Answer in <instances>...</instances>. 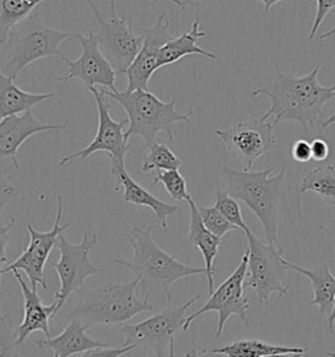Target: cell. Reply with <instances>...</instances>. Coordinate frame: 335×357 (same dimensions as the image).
Returning a JSON list of instances; mask_svg holds the SVG:
<instances>
[{
  "label": "cell",
  "instance_id": "43",
  "mask_svg": "<svg viewBox=\"0 0 335 357\" xmlns=\"http://www.w3.org/2000/svg\"><path fill=\"white\" fill-rule=\"evenodd\" d=\"M185 6H197V4H200V3H203V1H207V0H181Z\"/></svg>",
  "mask_w": 335,
  "mask_h": 357
},
{
  "label": "cell",
  "instance_id": "24",
  "mask_svg": "<svg viewBox=\"0 0 335 357\" xmlns=\"http://www.w3.org/2000/svg\"><path fill=\"white\" fill-rule=\"evenodd\" d=\"M57 96L52 93H29L15 84V79L0 71V119L21 114Z\"/></svg>",
  "mask_w": 335,
  "mask_h": 357
},
{
  "label": "cell",
  "instance_id": "33",
  "mask_svg": "<svg viewBox=\"0 0 335 357\" xmlns=\"http://www.w3.org/2000/svg\"><path fill=\"white\" fill-rule=\"evenodd\" d=\"M16 224V219L10 218V221L4 225L3 222H0V317L4 314L1 312V276H3V264L8 262V258L6 255V249L7 245L10 242V231L13 228V225Z\"/></svg>",
  "mask_w": 335,
  "mask_h": 357
},
{
  "label": "cell",
  "instance_id": "25",
  "mask_svg": "<svg viewBox=\"0 0 335 357\" xmlns=\"http://www.w3.org/2000/svg\"><path fill=\"white\" fill-rule=\"evenodd\" d=\"M290 270L306 276L313 288L314 298L311 305L318 306L320 314L327 315L332 313L335 297V276L332 273L327 262H321L314 268H304L293 263L285 261Z\"/></svg>",
  "mask_w": 335,
  "mask_h": 357
},
{
  "label": "cell",
  "instance_id": "41",
  "mask_svg": "<svg viewBox=\"0 0 335 357\" xmlns=\"http://www.w3.org/2000/svg\"><path fill=\"white\" fill-rule=\"evenodd\" d=\"M335 123V112L333 116H330L327 121H325L324 123H322V126L320 127V132H322L324 130H326L327 127L332 126V125H334Z\"/></svg>",
  "mask_w": 335,
  "mask_h": 357
},
{
  "label": "cell",
  "instance_id": "37",
  "mask_svg": "<svg viewBox=\"0 0 335 357\" xmlns=\"http://www.w3.org/2000/svg\"><path fill=\"white\" fill-rule=\"evenodd\" d=\"M291 156L300 164H306L312 160V146L308 140H296L291 147Z\"/></svg>",
  "mask_w": 335,
  "mask_h": 357
},
{
  "label": "cell",
  "instance_id": "38",
  "mask_svg": "<svg viewBox=\"0 0 335 357\" xmlns=\"http://www.w3.org/2000/svg\"><path fill=\"white\" fill-rule=\"evenodd\" d=\"M311 146H312V160L314 161H325L330 153V147L322 137L313 139L311 142Z\"/></svg>",
  "mask_w": 335,
  "mask_h": 357
},
{
  "label": "cell",
  "instance_id": "20",
  "mask_svg": "<svg viewBox=\"0 0 335 357\" xmlns=\"http://www.w3.org/2000/svg\"><path fill=\"white\" fill-rule=\"evenodd\" d=\"M190 207V224H188V240L193 246L199 249L204 259V268H206V278L209 282V294L214 292V276L216 273L215 268V258L218 257L219 248L223 245L221 237H218L212 231H209L200 218L198 206L193 198L188 200Z\"/></svg>",
  "mask_w": 335,
  "mask_h": 357
},
{
  "label": "cell",
  "instance_id": "32",
  "mask_svg": "<svg viewBox=\"0 0 335 357\" xmlns=\"http://www.w3.org/2000/svg\"><path fill=\"white\" fill-rule=\"evenodd\" d=\"M198 210L204 227L218 237L223 238L230 231H239V228L227 220L216 207H198Z\"/></svg>",
  "mask_w": 335,
  "mask_h": 357
},
{
  "label": "cell",
  "instance_id": "39",
  "mask_svg": "<svg viewBox=\"0 0 335 357\" xmlns=\"http://www.w3.org/2000/svg\"><path fill=\"white\" fill-rule=\"evenodd\" d=\"M334 325H335V297L334 304H333V309L332 313L327 315V326H329V333L333 335L334 334Z\"/></svg>",
  "mask_w": 335,
  "mask_h": 357
},
{
  "label": "cell",
  "instance_id": "15",
  "mask_svg": "<svg viewBox=\"0 0 335 357\" xmlns=\"http://www.w3.org/2000/svg\"><path fill=\"white\" fill-rule=\"evenodd\" d=\"M73 38L80 43L83 53L76 61H70L66 56H61L63 62L68 66V71L63 76L57 77V80L68 82L73 79H79L83 82L88 91L96 88V85L109 88V91H117V73L101 52L97 34L91 31L88 37H84L82 33H73Z\"/></svg>",
  "mask_w": 335,
  "mask_h": 357
},
{
  "label": "cell",
  "instance_id": "18",
  "mask_svg": "<svg viewBox=\"0 0 335 357\" xmlns=\"http://www.w3.org/2000/svg\"><path fill=\"white\" fill-rule=\"evenodd\" d=\"M13 278L19 283L24 297V319L20 325L17 326V342L22 344L29 336L41 331L46 337H50V328L49 322L52 318L57 317V303L54 301L52 305L42 304L41 298L37 291L31 289L22 279L19 270H13Z\"/></svg>",
  "mask_w": 335,
  "mask_h": 357
},
{
  "label": "cell",
  "instance_id": "2",
  "mask_svg": "<svg viewBox=\"0 0 335 357\" xmlns=\"http://www.w3.org/2000/svg\"><path fill=\"white\" fill-rule=\"evenodd\" d=\"M321 64H317L313 70L305 76L285 74L276 67V77L272 83L255 89L251 96H266L271 104L263 121H269L274 116L272 125L276 126L283 121H293L303 127L308 135L322 114L325 106L335 101V85L324 86L318 82Z\"/></svg>",
  "mask_w": 335,
  "mask_h": 357
},
{
  "label": "cell",
  "instance_id": "40",
  "mask_svg": "<svg viewBox=\"0 0 335 357\" xmlns=\"http://www.w3.org/2000/svg\"><path fill=\"white\" fill-rule=\"evenodd\" d=\"M261 1L262 4H263V8H265V12L267 13V12L270 11L271 10L272 7L275 6V4H278V3H281V1H283V0H260ZM306 3H312V0H305Z\"/></svg>",
  "mask_w": 335,
  "mask_h": 357
},
{
  "label": "cell",
  "instance_id": "14",
  "mask_svg": "<svg viewBox=\"0 0 335 357\" xmlns=\"http://www.w3.org/2000/svg\"><path fill=\"white\" fill-rule=\"evenodd\" d=\"M62 216V198L58 197L57 218L52 229L47 231H36L31 224H28L27 229L31 236L29 245L15 262L10 263L8 267L3 270V275L6 273H12L13 270H19L28 276L31 289L37 291V285H41L43 289H49V285L46 283V278H45V266L50 257V252L57 245L59 233H62L70 227V224L61 225Z\"/></svg>",
  "mask_w": 335,
  "mask_h": 357
},
{
  "label": "cell",
  "instance_id": "31",
  "mask_svg": "<svg viewBox=\"0 0 335 357\" xmlns=\"http://www.w3.org/2000/svg\"><path fill=\"white\" fill-rule=\"evenodd\" d=\"M17 327L13 325L10 314L0 317V357L17 356Z\"/></svg>",
  "mask_w": 335,
  "mask_h": 357
},
{
  "label": "cell",
  "instance_id": "23",
  "mask_svg": "<svg viewBox=\"0 0 335 357\" xmlns=\"http://www.w3.org/2000/svg\"><path fill=\"white\" fill-rule=\"evenodd\" d=\"M199 25H200V19L197 17L193 22L191 29L188 32L181 34L179 37L170 38L161 47L158 54V68L169 64L177 63L178 61H181L188 55H202L211 61H216L215 54L202 49L198 45L199 40L207 36V33L199 29Z\"/></svg>",
  "mask_w": 335,
  "mask_h": 357
},
{
  "label": "cell",
  "instance_id": "12",
  "mask_svg": "<svg viewBox=\"0 0 335 357\" xmlns=\"http://www.w3.org/2000/svg\"><path fill=\"white\" fill-rule=\"evenodd\" d=\"M94 97L97 112H98V128L94 137V142L89 143L87 147L75 152L70 156H66L61 160L59 167L66 165L67 162L80 158H91L96 152H105L109 155L110 162H115L119 165H125L126 153L130 151L131 144L126 142L125 128L128 125V119H124L121 122H115L110 116V109L113 107L112 98L106 95L104 89L92 88L89 91Z\"/></svg>",
  "mask_w": 335,
  "mask_h": 357
},
{
  "label": "cell",
  "instance_id": "3",
  "mask_svg": "<svg viewBox=\"0 0 335 357\" xmlns=\"http://www.w3.org/2000/svg\"><path fill=\"white\" fill-rule=\"evenodd\" d=\"M152 231V227L128 229L127 242L133 249V258L130 261L115 258L114 263L134 273L144 301H149L154 294H164L170 305L172 284L188 276L206 275V268L184 264L164 252L154 240Z\"/></svg>",
  "mask_w": 335,
  "mask_h": 357
},
{
  "label": "cell",
  "instance_id": "30",
  "mask_svg": "<svg viewBox=\"0 0 335 357\" xmlns=\"http://www.w3.org/2000/svg\"><path fill=\"white\" fill-rule=\"evenodd\" d=\"M214 207H216L224 215V218L227 220L230 221L233 225H236L241 231H244L245 234L251 231L249 227L244 221L239 202L236 198L230 195L227 190H218L216 191Z\"/></svg>",
  "mask_w": 335,
  "mask_h": 357
},
{
  "label": "cell",
  "instance_id": "19",
  "mask_svg": "<svg viewBox=\"0 0 335 357\" xmlns=\"http://www.w3.org/2000/svg\"><path fill=\"white\" fill-rule=\"evenodd\" d=\"M110 169L112 174L117 181L115 185V191H118L119 188L124 189V200L127 204H135V206H143L148 207L149 210L155 213L157 220L160 222L163 229L168 228V218L170 215H174L179 211V206H173L168 204L165 202L156 198L152 195L148 190L142 188L137 182L130 177L127 173L125 165H119L115 162H110Z\"/></svg>",
  "mask_w": 335,
  "mask_h": 357
},
{
  "label": "cell",
  "instance_id": "6",
  "mask_svg": "<svg viewBox=\"0 0 335 357\" xmlns=\"http://www.w3.org/2000/svg\"><path fill=\"white\" fill-rule=\"evenodd\" d=\"M117 104L125 109L128 125L125 131L126 142L131 137H140L146 147H151L158 132H165L168 140H173V126L178 122H188L193 109L182 114L176 109V100L164 102L146 89L135 91H104Z\"/></svg>",
  "mask_w": 335,
  "mask_h": 357
},
{
  "label": "cell",
  "instance_id": "11",
  "mask_svg": "<svg viewBox=\"0 0 335 357\" xmlns=\"http://www.w3.org/2000/svg\"><path fill=\"white\" fill-rule=\"evenodd\" d=\"M248 259H249V250L246 249L241 258L239 267L232 273L228 279H225L216 289H214V292L209 294V301L206 304L203 305L194 314L188 315L185 321V325L182 327V331H188V327L198 317L209 312H216L219 315L215 340H218L221 336L224 327L232 315H239L245 322V325L249 324L248 310L251 309V304H249L248 296L245 294Z\"/></svg>",
  "mask_w": 335,
  "mask_h": 357
},
{
  "label": "cell",
  "instance_id": "8",
  "mask_svg": "<svg viewBox=\"0 0 335 357\" xmlns=\"http://www.w3.org/2000/svg\"><path fill=\"white\" fill-rule=\"evenodd\" d=\"M200 294L190 298L179 306L168 305L167 309L154 314L139 324L126 322L121 326V333L125 336L122 346H134L152 352L155 356H174V340L186 321L188 307L195 304Z\"/></svg>",
  "mask_w": 335,
  "mask_h": 357
},
{
  "label": "cell",
  "instance_id": "21",
  "mask_svg": "<svg viewBox=\"0 0 335 357\" xmlns=\"http://www.w3.org/2000/svg\"><path fill=\"white\" fill-rule=\"evenodd\" d=\"M89 327L84 325L76 318H70V324L66 326L62 334L55 337H46L43 340H36L40 348H50L54 357H67L73 355H83L87 351L96 347L106 346V343L94 340L87 335Z\"/></svg>",
  "mask_w": 335,
  "mask_h": 357
},
{
  "label": "cell",
  "instance_id": "13",
  "mask_svg": "<svg viewBox=\"0 0 335 357\" xmlns=\"http://www.w3.org/2000/svg\"><path fill=\"white\" fill-rule=\"evenodd\" d=\"M216 135L245 170H251L257 160L276 148L274 125L262 118L241 122L227 130H216Z\"/></svg>",
  "mask_w": 335,
  "mask_h": 357
},
{
  "label": "cell",
  "instance_id": "7",
  "mask_svg": "<svg viewBox=\"0 0 335 357\" xmlns=\"http://www.w3.org/2000/svg\"><path fill=\"white\" fill-rule=\"evenodd\" d=\"M248 238V273L245 288L253 289L262 305L270 306V298L278 294L276 304L290 291L288 270L283 258L284 248H276L275 242H262L254 233H246Z\"/></svg>",
  "mask_w": 335,
  "mask_h": 357
},
{
  "label": "cell",
  "instance_id": "36",
  "mask_svg": "<svg viewBox=\"0 0 335 357\" xmlns=\"http://www.w3.org/2000/svg\"><path fill=\"white\" fill-rule=\"evenodd\" d=\"M134 349H136L134 346H119L110 348L106 344V346L96 347L94 349L87 351L82 355V357H118L126 355Z\"/></svg>",
  "mask_w": 335,
  "mask_h": 357
},
{
  "label": "cell",
  "instance_id": "1",
  "mask_svg": "<svg viewBox=\"0 0 335 357\" xmlns=\"http://www.w3.org/2000/svg\"><path fill=\"white\" fill-rule=\"evenodd\" d=\"M275 168L251 172L221 165L220 172L227 181L228 194L244 202L254 212L265 229L266 241L276 243L282 224L297 225L303 220V194L290 185L287 165H283L281 172L271 177Z\"/></svg>",
  "mask_w": 335,
  "mask_h": 357
},
{
  "label": "cell",
  "instance_id": "27",
  "mask_svg": "<svg viewBox=\"0 0 335 357\" xmlns=\"http://www.w3.org/2000/svg\"><path fill=\"white\" fill-rule=\"evenodd\" d=\"M45 0H0V43L13 26L27 19Z\"/></svg>",
  "mask_w": 335,
  "mask_h": 357
},
{
  "label": "cell",
  "instance_id": "9",
  "mask_svg": "<svg viewBox=\"0 0 335 357\" xmlns=\"http://www.w3.org/2000/svg\"><path fill=\"white\" fill-rule=\"evenodd\" d=\"M98 243V236L94 231H84L83 240L77 245L67 241L64 233H59L55 248L61 252L58 262L52 263V267L59 278V291L55 294L57 314L62 309L66 300L77 289L83 288L87 278L101 273L103 270L96 267L89 259V254Z\"/></svg>",
  "mask_w": 335,
  "mask_h": 357
},
{
  "label": "cell",
  "instance_id": "35",
  "mask_svg": "<svg viewBox=\"0 0 335 357\" xmlns=\"http://www.w3.org/2000/svg\"><path fill=\"white\" fill-rule=\"evenodd\" d=\"M19 195V189L12 186L0 169V222H3V211Z\"/></svg>",
  "mask_w": 335,
  "mask_h": 357
},
{
  "label": "cell",
  "instance_id": "26",
  "mask_svg": "<svg viewBox=\"0 0 335 357\" xmlns=\"http://www.w3.org/2000/svg\"><path fill=\"white\" fill-rule=\"evenodd\" d=\"M297 190L305 194L308 191L315 192L325 204L335 206V167L329 164L325 167L311 170L304 176L299 185H296Z\"/></svg>",
  "mask_w": 335,
  "mask_h": 357
},
{
  "label": "cell",
  "instance_id": "34",
  "mask_svg": "<svg viewBox=\"0 0 335 357\" xmlns=\"http://www.w3.org/2000/svg\"><path fill=\"white\" fill-rule=\"evenodd\" d=\"M333 10L335 11V0H315V17L309 34V40H314L315 34L324 22L325 17Z\"/></svg>",
  "mask_w": 335,
  "mask_h": 357
},
{
  "label": "cell",
  "instance_id": "44",
  "mask_svg": "<svg viewBox=\"0 0 335 357\" xmlns=\"http://www.w3.org/2000/svg\"><path fill=\"white\" fill-rule=\"evenodd\" d=\"M169 1H170V3H173V4H176L178 8H181V10H185V8H186V6H185L181 0H169Z\"/></svg>",
  "mask_w": 335,
  "mask_h": 357
},
{
  "label": "cell",
  "instance_id": "4",
  "mask_svg": "<svg viewBox=\"0 0 335 357\" xmlns=\"http://www.w3.org/2000/svg\"><path fill=\"white\" fill-rule=\"evenodd\" d=\"M139 279L124 284L106 283L98 288H80L75 294L77 305L70 313L88 327L124 325L135 315L155 310L151 301L139 300L136 289Z\"/></svg>",
  "mask_w": 335,
  "mask_h": 357
},
{
  "label": "cell",
  "instance_id": "16",
  "mask_svg": "<svg viewBox=\"0 0 335 357\" xmlns=\"http://www.w3.org/2000/svg\"><path fill=\"white\" fill-rule=\"evenodd\" d=\"M144 40L135 59L126 71L127 76V91L148 89L152 75L158 70V54L161 47L173 38L170 34V22L167 20V13L158 16L152 28L142 31Z\"/></svg>",
  "mask_w": 335,
  "mask_h": 357
},
{
  "label": "cell",
  "instance_id": "5",
  "mask_svg": "<svg viewBox=\"0 0 335 357\" xmlns=\"http://www.w3.org/2000/svg\"><path fill=\"white\" fill-rule=\"evenodd\" d=\"M73 38V33L62 32L47 26L37 12L12 28L6 41L0 43V71L16 79L31 63L49 58L63 56L59 46Z\"/></svg>",
  "mask_w": 335,
  "mask_h": 357
},
{
  "label": "cell",
  "instance_id": "42",
  "mask_svg": "<svg viewBox=\"0 0 335 357\" xmlns=\"http://www.w3.org/2000/svg\"><path fill=\"white\" fill-rule=\"evenodd\" d=\"M333 37H335V25L329 32L322 33L318 38H320V40H329V38H333Z\"/></svg>",
  "mask_w": 335,
  "mask_h": 357
},
{
  "label": "cell",
  "instance_id": "28",
  "mask_svg": "<svg viewBox=\"0 0 335 357\" xmlns=\"http://www.w3.org/2000/svg\"><path fill=\"white\" fill-rule=\"evenodd\" d=\"M181 167L182 160L177 158L167 144H160L155 142L151 147H148V153L140 169L143 173H148L152 170H170Z\"/></svg>",
  "mask_w": 335,
  "mask_h": 357
},
{
  "label": "cell",
  "instance_id": "17",
  "mask_svg": "<svg viewBox=\"0 0 335 357\" xmlns=\"http://www.w3.org/2000/svg\"><path fill=\"white\" fill-rule=\"evenodd\" d=\"M67 125V121L63 125L42 123L33 116L31 110L3 118L0 119V158H10L15 169L19 170L20 164L17 160V153L24 142L40 132L61 131Z\"/></svg>",
  "mask_w": 335,
  "mask_h": 357
},
{
  "label": "cell",
  "instance_id": "29",
  "mask_svg": "<svg viewBox=\"0 0 335 357\" xmlns=\"http://www.w3.org/2000/svg\"><path fill=\"white\" fill-rule=\"evenodd\" d=\"M161 183L170 198L178 202H188L191 195L188 194V185L184 176L179 173L178 169L170 170H157L156 178L154 179L152 185Z\"/></svg>",
  "mask_w": 335,
  "mask_h": 357
},
{
  "label": "cell",
  "instance_id": "22",
  "mask_svg": "<svg viewBox=\"0 0 335 357\" xmlns=\"http://www.w3.org/2000/svg\"><path fill=\"white\" fill-rule=\"evenodd\" d=\"M309 348L272 344L258 339H241L219 348L206 349L202 354L228 357L304 356Z\"/></svg>",
  "mask_w": 335,
  "mask_h": 357
},
{
  "label": "cell",
  "instance_id": "10",
  "mask_svg": "<svg viewBox=\"0 0 335 357\" xmlns=\"http://www.w3.org/2000/svg\"><path fill=\"white\" fill-rule=\"evenodd\" d=\"M87 1L98 22L97 38L101 52L109 63L113 66L117 74H126L142 47L144 36L134 34L131 31V24L126 20V16H121L118 13L115 0H110L112 16L109 19L104 17L103 12L98 10L94 0Z\"/></svg>",
  "mask_w": 335,
  "mask_h": 357
}]
</instances>
